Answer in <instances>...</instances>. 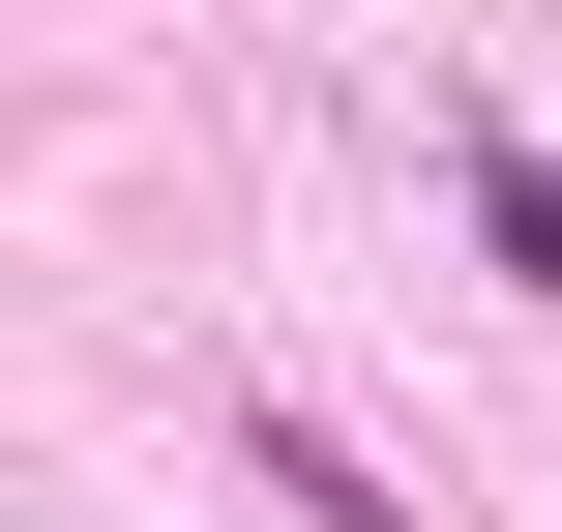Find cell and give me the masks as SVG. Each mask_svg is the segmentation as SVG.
<instances>
[{
	"label": "cell",
	"mask_w": 562,
	"mask_h": 532,
	"mask_svg": "<svg viewBox=\"0 0 562 532\" xmlns=\"http://www.w3.org/2000/svg\"><path fill=\"white\" fill-rule=\"evenodd\" d=\"M474 237H504V267L562 296V148H474Z\"/></svg>",
	"instance_id": "cell-1"
}]
</instances>
